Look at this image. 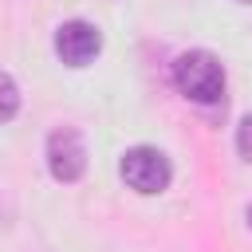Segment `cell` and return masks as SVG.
<instances>
[{"mask_svg": "<svg viewBox=\"0 0 252 252\" xmlns=\"http://www.w3.org/2000/svg\"><path fill=\"white\" fill-rule=\"evenodd\" d=\"M173 87L197 106H217L224 102V67L213 51H181L173 63Z\"/></svg>", "mask_w": 252, "mask_h": 252, "instance_id": "1", "label": "cell"}, {"mask_svg": "<svg viewBox=\"0 0 252 252\" xmlns=\"http://www.w3.org/2000/svg\"><path fill=\"white\" fill-rule=\"evenodd\" d=\"M118 173H122V181L134 189V193H161L165 185H169V177H173V169H169V158L161 154V150H154V146H134V150H126L122 154V161H118Z\"/></svg>", "mask_w": 252, "mask_h": 252, "instance_id": "2", "label": "cell"}, {"mask_svg": "<svg viewBox=\"0 0 252 252\" xmlns=\"http://www.w3.org/2000/svg\"><path fill=\"white\" fill-rule=\"evenodd\" d=\"M47 169L63 185H71V181L83 177V169H87V146H83L79 130H71V126L51 130V138H47Z\"/></svg>", "mask_w": 252, "mask_h": 252, "instance_id": "3", "label": "cell"}, {"mask_svg": "<svg viewBox=\"0 0 252 252\" xmlns=\"http://www.w3.org/2000/svg\"><path fill=\"white\" fill-rule=\"evenodd\" d=\"M98 51H102V32L94 24H87V20L59 24V32H55V55L67 67H87V63H94Z\"/></svg>", "mask_w": 252, "mask_h": 252, "instance_id": "4", "label": "cell"}, {"mask_svg": "<svg viewBox=\"0 0 252 252\" xmlns=\"http://www.w3.org/2000/svg\"><path fill=\"white\" fill-rule=\"evenodd\" d=\"M16 110H20V91H16L12 75H8V71H0V122H8Z\"/></svg>", "mask_w": 252, "mask_h": 252, "instance_id": "5", "label": "cell"}, {"mask_svg": "<svg viewBox=\"0 0 252 252\" xmlns=\"http://www.w3.org/2000/svg\"><path fill=\"white\" fill-rule=\"evenodd\" d=\"M236 150H240V158H244V161H252V114L236 126Z\"/></svg>", "mask_w": 252, "mask_h": 252, "instance_id": "6", "label": "cell"}, {"mask_svg": "<svg viewBox=\"0 0 252 252\" xmlns=\"http://www.w3.org/2000/svg\"><path fill=\"white\" fill-rule=\"evenodd\" d=\"M248 224H252V209H248Z\"/></svg>", "mask_w": 252, "mask_h": 252, "instance_id": "7", "label": "cell"}, {"mask_svg": "<svg viewBox=\"0 0 252 252\" xmlns=\"http://www.w3.org/2000/svg\"><path fill=\"white\" fill-rule=\"evenodd\" d=\"M240 4H252V0H240Z\"/></svg>", "mask_w": 252, "mask_h": 252, "instance_id": "8", "label": "cell"}]
</instances>
